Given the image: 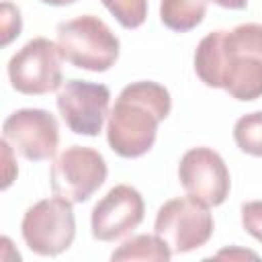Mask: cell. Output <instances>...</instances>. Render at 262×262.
Wrapping results in <instances>:
<instances>
[{
    "label": "cell",
    "mask_w": 262,
    "mask_h": 262,
    "mask_svg": "<svg viewBox=\"0 0 262 262\" xmlns=\"http://www.w3.org/2000/svg\"><path fill=\"white\" fill-rule=\"evenodd\" d=\"M123 29H137L147 18V0H100Z\"/></svg>",
    "instance_id": "15"
},
{
    "label": "cell",
    "mask_w": 262,
    "mask_h": 262,
    "mask_svg": "<svg viewBox=\"0 0 262 262\" xmlns=\"http://www.w3.org/2000/svg\"><path fill=\"white\" fill-rule=\"evenodd\" d=\"M170 92L151 80L127 84L108 113L106 141L121 158H141L158 135V125L170 115Z\"/></svg>",
    "instance_id": "2"
},
{
    "label": "cell",
    "mask_w": 262,
    "mask_h": 262,
    "mask_svg": "<svg viewBox=\"0 0 262 262\" xmlns=\"http://www.w3.org/2000/svg\"><path fill=\"white\" fill-rule=\"evenodd\" d=\"M74 203L51 196L37 201L27 209L20 221V233L27 248L39 256H57L66 252L76 237Z\"/></svg>",
    "instance_id": "5"
},
{
    "label": "cell",
    "mask_w": 262,
    "mask_h": 262,
    "mask_svg": "<svg viewBox=\"0 0 262 262\" xmlns=\"http://www.w3.org/2000/svg\"><path fill=\"white\" fill-rule=\"evenodd\" d=\"M235 145L254 158H262V111L244 115L233 125Z\"/></svg>",
    "instance_id": "14"
},
{
    "label": "cell",
    "mask_w": 262,
    "mask_h": 262,
    "mask_svg": "<svg viewBox=\"0 0 262 262\" xmlns=\"http://www.w3.org/2000/svg\"><path fill=\"white\" fill-rule=\"evenodd\" d=\"M41 2L49 6H68V4H74L76 0H41Z\"/></svg>",
    "instance_id": "21"
},
{
    "label": "cell",
    "mask_w": 262,
    "mask_h": 262,
    "mask_svg": "<svg viewBox=\"0 0 262 262\" xmlns=\"http://www.w3.org/2000/svg\"><path fill=\"white\" fill-rule=\"evenodd\" d=\"M223 256H231V252H219V254H217V258H223ZM233 256H252V258H256L254 252H239V250H235Z\"/></svg>",
    "instance_id": "20"
},
{
    "label": "cell",
    "mask_w": 262,
    "mask_h": 262,
    "mask_svg": "<svg viewBox=\"0 0 262 262\" xmlns=\"http://www.w3.org/2000/svg\"><path fill=\"white\" fill-rule=\"evenodd\" d=\"M207 14V0H162L160 20L164 27L176 33L192 31L203 23Z\"/></svg>",
    "instance_id": "12"
},
{
    "label": "cell",
    "mask_w": 262,
    "mask_h": 262,
    "mask_svg": "<svg viewBox=\"0 0 262 262\" xmlns=\"http://www.w3.org/2000/svg\"><path fill=\"white\" fill-rule=\"evenodd\" d=\"M145 215V203L137 188L129 184L113 186L92 209L90 229L98 242H115L139 227Z\"/></svg>",
    "instance_id": "11"
},
{
    "label": "cell",
    "mask_w": 262,
    "mask_h": 262,
    "mask_svg": "<svg viewBox=\"0 0 262 262\" xmlns=\"http://www.w3.org/2000/svg\"><path fill=\"white\" fill-rule=\"evenodd\" d=\"M108 168L92 147L72 145L63 149L51 164L49 184L53 194L70 203H86L106 180Z\"/></svg>",
    "instance_id": "7"
},
{
    "label": "cell",
    "mask_w": 262,
    "mask_h": 262,
    "mask_svg": "<svg viewBox=\"0 0 262 262\" xmlns=\"http://www.w3.org/2000/svg\"><path fill=\"white\" fill-rule=\"evenodd\" d=\"M0 147H2V162H4V182H2V188L6 190L10 184H12V180L16 178V174H18V168H16V162H14V158H12V154H14V149L8 145V141H0Z\"/></svg>",
    "instance_id": "18"
},
{
    "label": "cell",
    "mask_w": 262,
    "mask_h": 262,
    "mask_svg": "<svg viewBox=\"0 0 262 262\" xmlns=\"http://www.w3.org/2000/svg\"><path fill=\"white\" fill-rule=\"evenodd\" d=\"M207 2H213L221 8H229V10H244L248 6V0H207Z\"/></svg>",
    "instance_id": "19"
},
{
    "label": "cell",
    "mask_w": 262,
    "mask_h": 262,
    "mask_svg": "<svg viewBox=\"0 0 262 262\" xmlns=\"http://www.w3.org/2000/svg\"><path fill=\"white\" fill-rule=\"evenodd\" d=\"M0 45H8L12 39H16L23 31V18H20V10L10 4V2H2V12H0Z\"/></svg>",
    "instance_id": "16"
},
{
    "label": "cell",
    "mask_w": 262,
    "mask_h": 262,
    "mask_svg": "<svg viewBox=\"0 0 262 262\" xmlns=\"http://www.w3.org/2000/svg\"><path fill=\"white\" fill-rule=\"evenodd\" d=\"M2 139L25 160L43 162L57 151L59 125L45 108H18L4 119Z\"/></svg>",
    "instance_id": "9"
},
{
    "label": "cell",
    "mask_w": 262,
    "mask_h": 262,
    "mask_svg": "<svg viewBox=\"0 0 262 262\" xmlns=\"http://www.w3.org/2000/svg\"><path fill=\"white\" fill-rule=\"evenodd\" d=\"M194 72L209 88H221L235 100L262 96V25L244 23L219 29L194 49Z\"/></svg>",
    "instance_id": "1"
},
{
    "label": "cell",
    "mask_w": 262,
    "mask_h": 262,
    "mask_svg": "<svg viewBox=\"0 0 262 262\" xmlns=\"http://www.w3.org/2000/svg\"><path fill=\"white\" fill-rule=\"evenodd\" d=\"M213 229L215 221L209 207L190 194L166 201L154 221V233L168 244L172 254H186L205 246Z\"/></svg>",
    "instance_id": "4"
},
{
    "label": "cell",
    "mask_w": 262,
    "mask_h": 262,
    "mask_svg": "<svg viewBox=\"0 0 262 262\" xmlns=\"http://www.w3.org/2000/svg\"><path fill=\"white\" fill-rule=\"evenodd\" d=\"M57 47L66 61L88 72H106L119 59V37L94 14L57 25Z\"/></svg>",
    "instance_id": "3"
},
{
    "label": "cell",
    "mask_w": 262,
    "mask_h": 262,
    "mask_svg": "<svg viewBox=\"0 0 262 262\" xmlns=\"http://www.w3.org/2000/svg\"><path fill=\"white\" fill-rule=\"evenodd\" d=\"M178 180L186 194L194 196L207 207L223 205L231 188V176L225 160L211 147L188 149L180 158Z\"/></svg>",
    "instance_id": "10"
},
{
    "label": "cell",
    "mask_w": 262,
    "mask_h": 262,
    "mask_svg": "<svg viewBox=\"0 0 262 262\" xmlns=\"http://www.w3.org/2000/svg\"><path fill=\"white\" fill-rule=\"evenodd\" d=\"M242 227L262 244V201L242 205Z\"/></svg>",
    "instance_id": "17"
},
{
    "label": "cell",
    "mask_w": 262,
    "mask_h": 262,
    "mask_svg": "<svg viewBox=\"0 0 262 262\" xmlns=\"http://www.w3.org/2000/svg\"><path fill=\"white\" fill-rule=\"evenodd\" d=\"M55 102L70 131L76 135L96 137L111 113V90L104 84L74 78L61 84Z\"/></svg>",
    "instance_id": "8"
},
{
    "label": "cell",
    "mask_w": 262,
    "mask_h": 262,
    "mask_svg": "<svg viewBox=\"0 0 262 262\" xmlns=\"http://www.w3.org/2000/svg\"><path fill=\"white\" fill-rule=\"evenodd\" d=\"M111 258L113 260H156V262H168L172 258V250L156 233L154 235L139 233V235H133V237L125 239L111 254Z\"/></svg>",
    "instance_id": "13"
},
{
    "label": "cell",
    "mask_w": 262,
    "mask_h": 262,
    "mask_svg": "<svg viewBox=\"0 0 262 262\" xmlns=\"http://www.w3.org/2000/svg\"><path fill=\"white\" fill-rule=\"evenodd\" d=\"M61 53L57 43L35 37L25 43L8 61L10 86L27 96L49 94L59 90L63 84L61 76Z\"/></svg>",
    "instance_id": "6"
}]
</instances>
